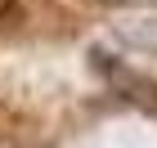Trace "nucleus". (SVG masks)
I'll return each mask as SVG.
<instances>
[{"mask_svg":"<svg viewBox=\"0 0 157 148\" xmlns=\"http://www.w3.org/2000/svg\"><path fill=\"white\" fill-rule=\"evenodd\" d=\"M94 67H103V72L112 76V85L121 90V99H130L135 108H144L157 117V81H148V76L130 72V67H121V63H112V54H99L94 49Z\"/></svg>","mask_w":157,"mask_h":148,"instance_id":"1","label":"nucleus"}]
</instances>
